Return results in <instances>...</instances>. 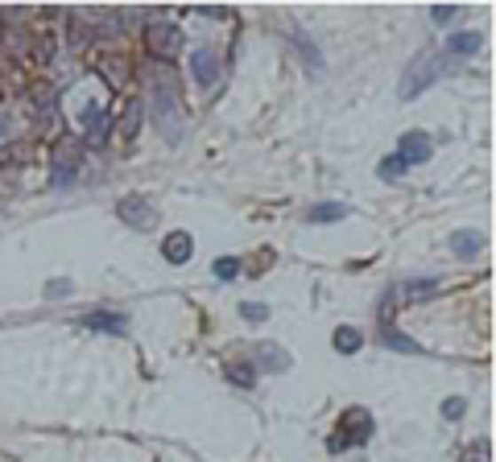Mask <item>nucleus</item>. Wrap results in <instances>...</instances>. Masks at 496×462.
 <instances>
[{"instance_id": "f257e3e1", "label": "nucleus", "mask_w": 496, "mask_h": 462, "mask_svg": "<svg viewBox=\"0 0 496 462\" xmlns=\"http://www.w3.org/2000/svg\"><path fill=\"white\" fill-rule=\"evenodd\" d=\"M149 112H154V120L161 124V132H166L169 141H178L182 91H178V83H174L169 67H158V71L149 74Z\"/></svg>"}, {"instance_id": "f03ea898", "label": "nucleus", "mask_w": 496, "mask_h": 462, "mask_svg": "<svg viewBox=\"0 0 496 462\" xmlns=\"http://www.w3.org/2000/svg\"><path fill=\"white\" fill-rule=\"evenodd\" d=\"M146 50H149V59L174 62L182 54V29L174 21H149L146 25Z\"/></svg>"}, {"instance_id": "7ed1b4c3", "label": "nucleus", "mask_w": 496, "mask_h": 462, "mask_svg": "<svg viewBox=\"0 0 496 462\" xmlns=\"http://www.w3.org/2000/svg\"><path fill=\"white\" fill-rule=\"evenodd\" d=\"M373 434V417L364 409H348L339 417V438H331V450H343V446H364Z\"/></svg>"}, {"instance_id": "20e7f679", "label": "nucleus", "mask_w": 496, "mask_h": 462, "mask_svg": "<svg viewBox=\"0 0 496 462\" xmlns=\"http://www.w3.org/2000/svg\"><path fill=\"white\" fill-rule=\"evenodd\" d=\"M116 215H121L129 227H137V231H149V227L158 223V211H154L141 194H124V199L116 202Z\"/></svg>"}, {"instance_id": "39448f33", "label": "nucleus", "mask_w": 496, "mask_h": 462, "mask_svg": "<svg viewBox=\"0 0 496 462\" xmlns=\"http://www.w3.org/2000/svg\"><path fill=\"white\" fill-rule=\"evenodd\" d=\"M438 79L435 71V54H418V62H410V74H405V83H401V95H418L422 87H430Z\"/></svg>"}, {"instance_id": "423d86ee", "label": "nucleus", "mask_w": 496, "mask_h": 462, "mask_svg": "<svg viewBox=\"0 0 496 462\" xmlns=\"http://www.w3.org/2000/svg\"><path fill=\"white\" fill-rule=\"evenodd\" d=\"M398 157L405 161V166H426V161L435 157V145L426 141V132H405V137H401Z\"/></svg>"}, {"instance_id": "0eeeda50", "label": "nucleus", "mask_w": 496, "mask_h": 462, "mask_svg": "<svg viewBox=\"0 0 496 462\" xmlns=\"http://www.w3.org/2000/svg\"><path fill=\"white\" fill-rule=\"evenodd\" d=\"M191 71H194V79L203 87H211L219 79V54H216V46H199L191 54Z\"/></svg>"}, {"instance_id": "6e6552de", "label": "nucleus", "mask_w": 496, "mask_h": 462, "mask_svg": "<svg viewBox=\"0 0 496 462\" xmlns=\"http://www.w3.org/2000/svg\"><path fill=\"white\" fill-rule=\"evenodd\" d=\"M438 277H426V281H401V285H393V289H389V297H393V301H398V297H405V301H401V306H410V301H422V297H430V294H438Z\"/></svg>"}, {"instance_id": "1a4fd4ad", "label": "nucleus", "mask_w": 496, "mask_h": 462, "mask_svg": "<svg viewBox=\"0 0 496 462\" xmlns=\"http://www.w3.org/2000/svg\"><path fill=\"white\" fill-rule=\"evenodd\" d=\"M161 256H166L169 264H186L194 256V239L186 236V231H174V236L161 239Z\"/></svg>"}, {"instance_id": "9d476101", "label": "nucleus", "mask_w": 496, "mask_h": 462, "mask_svg": "<svg viewBox=\"0 0 496 462\" xmlns=\"http://www.w3.org/2000/svg\"><path fill=\"white\" fill-rule=\"evenodd\" d=\"M83 331H108V334H121L129 322L121 318V314H112V309H91V314H83V322H79Z\"/></svg>"}, {"instance_id": "9b49d317", "label": "nucleus", "mask_w": 496, "mask_h": 462, "mask_svg": "<svg viewBox=\"0 0 496 462\" xmlns=\"http://www.w3.org/2000/svg\"><path fill=\"white\" fill-rule=\"evenodd\" d=\"M381 343L393 347V351H405V356H422V347L413 343V339H405V334H401L393 322H385V326H381Z\"/></svg>"}, {"instance_id": "f8f14e48", "label": "nucleus", "mask_w": 496, "mask_h": 462, "mask_svg": "<svg viewBox=\"0 0 496 462\" xmlns=\"http://www.w3.org/2000/svg\"><path fill=\"white\" fill-rule=\"evenodd\" d=\"M480 244H484V239L476 236V231H455V236H451V248H455L460 261H476V256H480Z\"/></svg>"}, {"instance_id": "ddd939ff", "label": "nucleus", "mask_w": 496, "mask_h": 462, "mask_svg": "<svg viewBox=\"0 0 496 462\" xmlns=\"http://www.w3.org/2000/svg\"><path fill=\"white\" fill-rule=\"evenodd\" d=\"M331 343H335V351H339V356H356V351L364 347V334L356 331V326H339Z\"/></svg>"}, {"instance_id": "4468645a", "label": "nucleus", "mask_w": 496, "mask_h": 462, "mask_svg": "<svg viewBox=\"0 0 496 462\" xmlns=\"http://www.w3.org/2000/svg\"><path fill=\"white\" fill-rule=\"evenodd\" d=\"M480 46H484V37L476 34V29H463V34L447 37V54H476Z\"/></svg>"}, {"instance_id": "2eb2a0df", "label": "nucleus", "mask_w": 496, "mask_h": 462, "mask_svg": "<svg viewBox=\"0 0 496 462\" xmlns=\"http://www.w3.org/2000/svg\"><path fill=\"white\" fill-rule=\"evenodd\" d=\"M343 215H348V207H343V202H323V207H311V211H306V219H311V223H339Z\"/></svg>"}, {"instance_id": "dca6fc26", "label": "nucleus", "mask_w": 496, "mask_h": 462, "mask_svg": "<svg viewBox=\"0 0 496 462\" xmlns=\"http://www.w3.org/2000/svg\"><path fill=\"white\" fill-rule=\"evenodd\" d=\"M211 269H216V277H219V281H232V277L240 273V261H236V256H224V261H216Z\"/></svg>"}, {"instance_id": "f3484780", "label": "nucleus", "mask_w": 496, "mask_h": 462, "mask_svg": "<svg viewBox=\"0 0 496 462\" xmlns=\"http://www.w3.org/2000/svg\"><path fill=\"white\" fill-rule=\"evenodd\" d=\"M376 174H381V178H401V174H405V161H401V157H389V161H381V169H376Z\"/></svg>"}, {"instance_id": "a211bd4d", "label": "nucleus", "mask_w": 496, "mask_h": 462, "mask_svg": "<svg viewBox=\"0 0 496 462\" xmlns=\"http://www.w3.org/2000/svg\"><path fill=\"white\" fill-rule=\"evenodd\" d=\"M228 380H232V384H240V388H244V384H248V388H253L256 372H253V368H248V372H240V364H228Z\"/></svg>"}, {"instance_id": "6ab92c4d", "label": "nucleus", "mask_w": 496, "mask_h": 462, "mask_svg": "<svg viewBox=\"0 0 496 462\" xmlns=\"http://www.w3.org/2000/svg\"><path fill=\"white\" fill-rule=\"evenodd\" d=\"M240 314H244L248 322H265V318H269V309H265V306H248V301L240 306Z\"/></svg>"}, {"instance_id": "aec40b11", "label": "nucleus", "mask_w": 496, "mask_h": 462, "mask_svg": "<svg viewBox=\"0 0 496 462\" xmlns=\"http://www.w3.org/2000/svg\"><path fill=\"white\" fill-rule=\"evenodd\" d=\"M430 17H435L438 25H447L451 17H455V4H435V12H430Z\"/></svg>"}, {"instance_id": "412c9836", "label": "nucleus", "mask_w": 496, "mask_h": 462, "mask_svg": "<svg viewBox=\"0 0 496 462\" xmlns=\"http://www.w3.org/2000/svg\"><path fill=\"white\" fill-rule=\"evenodd\" d=\"M443 417H463V401H460V396H455L451 404H443Z\"/></svg>"}, {"instance_id": "4be33fe9", "label": "nucleus", "mask_w": 496, "mask_h": 462, "mask_svg": "<svg viewBox=\"0 0 496 462\" xmlns=\"http://www.w3.org/2000/svg\"><path fill=\"white\" fill-rule=\"evenodd\" d=\"M472 462H488V458H472Z\"/></svg>"}]
</instances>
